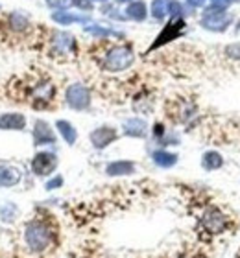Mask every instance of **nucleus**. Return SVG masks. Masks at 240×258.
Here are the masks:
<instances>
[{"mask_svg":"<svg viewBox=\"0 0 240 258\" xmlns=\"http://www.w3.org/2000/svg\"><path fill=\"white\" fill-rule=\"evenodd\" d=\"M32 137H33V146H54L58 142V137L54 133L52 125L48 124L46 120H41V118H37L33 122Z\"/></svg>","mask_w":240,"mask_h":258,"instance_id":"1a4fd4ad","label":"nucleus"},{"mask_svg":"<svg viewBox=\"0 0 240 258\" xmlns=\"http://www.w3.org/2000/svg\"><path fill=\"white\" fill-rule=\"evenodd\" d=\"M229 2H231V4H238L240 0H229Z\"/></svg>","mask_w":240,"mask_h":258,"instance_id":"72a5a7b5","label":"nucleus"},{"mask_svg":"<svg viewBox=\"0 0 240 258\" xmlns=\"http://www.w3.org/2000/svg\"><path fill=\"white\" fill-rule=\"evenodd\" d=\"M224 54L233 61H240V43H231L225 46Z\"/></svg>","mask_w":240,"mask_h":258,"instance_id":"a878e982","label":"nucleus"},{"mask_svg":"<svg viewBox=\"0 0 240 258\" xmlns=\"http://www.w3.org/2000/svg\"><path fill=\"white\" fill-rule=\"evenodd\" d=\"M118 4H131V2H135V0H117Z\"/></svg>","mask_w":240,"mask_h":258,"instance_id":"2f4dec72","label":"nucleus"},{"mask_svg":"<svg viewBox=\"0 0 240 258\" xmlns=\"http://www.w3.org/2000/svg\"><path fill=\"white\" fill-rule=\"evenodd\" d=\"M168 11H170V0H154L150 6V15L155 21H163L165 17H168Z\"/></svg>","mask_w":240,"mask_h":258,"instance_id":"5701e85b","label":"nucleus"},{"mask_svg":"<svg viewBox=\"0 0 240 258\" xmlns=\"http://www.w3.org/2000/svg\"><path fill=\"white\" fill-rule=\"evenodd\" d=\"M124 15H126V19H129V21L142 22V21H146V17H148V6H146V2H142V0H135V2L128 4Z\"/></svg>","mask_w":240,"mask_h":258,"instance_id":"a211bd4d","label":"nucleus"},{"mask_svg":"<svg viewBox=\"0 0 240 258\" xmlns=\"http://www.w3.org/2000/svg\"><path fill=\"white\" fill-rule=\"evenodd\" d=\"M48 6L54 8L56 11L67 10V6H70V0H48Z\"/></svg>","mask_w":240,"mask_h":258,"instance_id":"c85d7f7f","label":"nucleus"},{"mask_svg":"<svg viewBox=\"0 0 240 258\" xmlns=\"http://www.w3.org/2000/svg\"><path fill=\"white\" fill-rule=\"evenodd\" d=\"M70 6H74L76 10L80 11H92L94 2H91V0H70Z\"/></svg>","mask_w":240,"mask_h":258,"instance_id":"bb28decb","label":"nucleus"},{"mask_svg":"<svg viewBox=\"0 0 240 258\" xmlns=\"http://www.w3.org/2000/svg\"><path fill=\"white\" fill-rule=\"evenodd\" d=\"M26 127V116L21 113L0 114V131H22Z\"/></svg>","mask_w":240,"mask_h":258,"instance_id":"4468645a","label":"nucleus"},{"mask_svg":"<svg viewBox=\"0 0 240 258\" xmlns=\"http://www.w3.org/2000/svg\"><path fill=\"white\" fill-rule=\"evenodd\" d=\"M52 21L59 26H70V24H89L91 22V17L89 15H81V13H72V11L67 10H59L52 13Z\"/></svg>","mask_w":240,"mask_h":258,"instance_id":"f8f14e48","label":"nucleus"},{"mask_svg":"<svg viewBox=\"0 0 240 258\" xmlns=\"http://www.w3.org/2000/svg\"><path fill=\"white\" fill-rule=\"evenodd\" d=\"M59 166V159L54 151H37L35 155L32 157V162H30V168H32V173L35 177H52L56 170Z\"/></svg>","mask_w":240,"mask_h":258,"instance_id":"20e7f679","label":"nucleus"},{"mask_svg":"<svg viewBox=\"0 0 240 258\" xmlns=\"http://www.w3.org/2000/svg\"><path fill=\"white\" fill-rule=\"evenodd\" d=\"M122 133L126 137H131V139H144L148 135V124L144 118L131 116L122 124Z\"/></svg>","mask_w":240,"mask_h":258,"instance_id":"ddd939ff","label":"nucleus"},{"mask_svg":"<svg viewBox=\"0 0 240 258\" xmlns=\"http://www.w3.org/2000/svg\"><path fill=\"white\" fill-rule=\"evenodd\" d=\"M8 26L17 33H24L26 30H30L32 24H30L28 15H24L22 11H13V13L8 15Z\"/></svg>","mask_w":240,"mask_h":258,"instance_id":"412c9836","label":"nucleus"},{"mask_svg":"<svg viewBox=\"0 0 240 258\" xmlns=\"http://www.w3.org/2000/svg\"><path fill=\"white\" fill-rule=\"evenodd\" d=\"M22 181V170L15 164H0V188H13Z\"/></svg>","mask_w":240,"mask_h":258,"instance_id":"9d476101","label":"nucleus"},{"mask_svg":"<svg viewBox=\"0 0 240 258\" xmlns=\"http://www.w3.org/2000/svg\"><path fill=\"white\" fill-rule=\"evenodd\" d=\"M200 24H202V28L209 30V32L224 33V32H227V30H229V26L233 24V15H231L227 10L209 6V8H205V10H203Z\"/></svg>","mask_w":240,"mask_h":258,"instance_id":"7ed1b4c3","label":"nucleus"},{"mask_svg":"<svg viewBox=\"0 0 240 258\" xmlns=\"http://www.w3.org/2000/svg\"><path fill=\"white\" fill-rule=\"evenodd\" d=\"M168 15H170L172 19H183V17H185V8H183L181 2L170 0V11H168Z\"/></svg>","mask_w":240,"mask_h":258,"instance_id":"393cba45","label":"nucleus"},{"mask_svg":"<svg viewBox=\"0 0 240 258\" xmlns=\"http://www.w3.org/2000/svg\"><path fill=\"white\" fill-rule=\"evenodd\" d=\"M21 214V209L11 199H0V221L4 225H13Z\"/></svg>","mask_w":240,"mask_h":258,"instance_id":"2eb2a0df","label":"nucleus"},{"mask_svg":"<svg viewBox=\"0 0 240 258\" xmlns=\"http://www.w3.org/2000/svg\"><path fill=\"white\" fill-rule=\"evenodd\" d=\"M63 183H65L63 175L61 173H54L52 177H48V181L44 183V190L46 192H54V190L63 188Z\"/></svg>","mask_w":240,"mask_h":258,"instance_id":"b1692460","label":"nucleus"},{"mask_svg":"<svg viewBox=\"0 0 240 258\" xmlns=\"http://www.w3.org/2000/svg\"><path fill=\"white\" fill-rule=\"evenodd\" d=\"M135 63V52L129 44H113L102 57V69L107 72H124Z\"/></svg>","mask_w":240,"mask_h":258,"instance_id":"f03ea898","label":"nucleus"},{"mask_svg":"<svg viewBox=\"0 0 240 258\" xmlns=\"http://www.w3.org/2000/svg\"><path fill=\"white\" fill-rule=\"evenodd\" d=\"M179 161L177 153H172L168 150H155L152 151V162H154L157 168H163V170H168V168H174Z\"/></svg>","mask_w":240,"mask_h":258,"instance_id":"dca6fc26","label":"nucleus"},{"mask_svg":"<svg viewBox=\"0 0 240 258\" xmlns=\"http://www.w3.org/2000/svg\"><path fill=\"white\" fill-rule=\"evenodd\" d=\"M166 133H168V131H166V127L161 124V122H157V124L154 125V129H152V135H154V139H155V142H157V144L163 140V137H165Z\"/></svg>","mask_w":240,"mask_h":258,"instance_id":"cd10ccee","label":"nucleus"},{"mask_svg":"<svg viewBox=\"0 0 240 258\" xmlns=\"http://www.w3.org/2000/svg\"><path fill=\"white\" fill-rule=\"evenodd\" d=\"M200 225L207 234H224L227 229H229V220L224 212H220L218 209L214 207H209V209L203 210L202 218H200Z\"/></svg>","mask_w":240,"mask_h":258,"instance_id":"39448f33","label":"nucleus"},{"mask_svg":"<svg viewBox=\"0 0 240 258\" xmlns=\"http://www.w3.org/2000/svg\"><path fill=\"white\" fill-rule=\"evenodd\" d=\"M65 103L72 111H87L91 107V91L83 83H72L65 91Z\"/></svg>","mask_w":240,"mask_h":258,"instance_id":"423d86ee","label":"nucleus"},{"mask_svg":"<svg viewBox=\"0 0 240 258\" xmlns=\"http://www.w3.org/2000/svg\"><path fill=\"white\" fill-rule=\"evenodd\" d=\"M222 166H224V157L218 151L209 150L202 155V168L205 172H216Z\"/></svg>","mask_w":240,"mask_h":258,"instance_id":"6ab92c4d","label":"nucleus"},{"mask_svg":"<svg viewBox=\"0 0 240 258\" xmlns=\"http://www.w3.org/2000/svg\"><path fill=\"white\" fill-rule=\"evenodd\" d=\"M52 46L59 54H69L70 50L76 48V39L67 32H56L52 37Z\"/></svg>","mask_w":240,"mask_h":258,"instance_id":"f3484780","label":"nucleus"},{"mask_svg":"<svg viewBox=\"0 0 240 258\" xmlns=\"http://www.w3.org/2000/svg\"><path fill=\"white\" fill-rule=\"evenodd\" d=\"M185 26H187L185 19H172V21L163 28V32L157 35L155 43L150 46V50H155V48H159V46H163V44L170 43V41L179 39L183 35V32H185Z\"/></svg>","mask_w":240,"mask_h":258,"instance_id":"0eeeda50","label":"nucleus"},{"mask_svg":"<svg viewBox=\"0 0 240 258\" xmlns=\"http://www.w3.org/2000/svg\"><path fill=\"white\" fill-rule=\"evenodd\" d=\"M137 172V164L128 159H118L106 164V175L109 177H126V175H133Z\"/></svg>","mask_w":240,"mask_h":258,"instance_id":"9b49d317","label":"nucleus"},{"mask_svg":"<svg viewBox=\"0 0 240 258\" xmlns=\"http://www.w3.org/2000/svg\"><path fill=\"white\" fill-rule=\"evenodd\" d=\"M118 139V131L113 125H100L89 133V140L94 150H106Z\"/></svg>","mask_w":240,"mask_h":258,"instance_id":"6e6552de","label":"nucleus"},{"mask_svg":"<svg viewBox=\"0 0 240 258\" xmlns=\"http://www.w3.org/2000/svg\"><path fill=\"white\" fill-rule=\"evenodd\" d=\"M236 30H240V26H238V28H236Z\"/></svg>","mask_w":240,"mask_h":258,"instance_id":"f704fd0d","label":"nucleus"},{"mask_svg":"<svg viewBox=\"0 0 240 258\" xmlns=\"http://www.w3.org/2000/svg\"><path fill=\"white\" fill-rule=\"evenodd\" d=\"M91 2H98V4H106L107 0H91Z\"/></svg>","mask_w":240,"mask_h":258,"instance_id":"473e14b6","label":"nucleus"},{"mask_svg":"<svg viewBox=\"0 0 240 258\" xmlns=\"http://www.w3.org/2000/svg\"><path fill=\"white\" fill-rule=\"evenodd\" d=\"M87 33H91L94 37H100V39H106V37H118L122 39L124 33L117 32V30H113V28H106V26H100V24H89V26L83 28Z\"/></svg>","mask_w":240,"mask_h":258,"instance_id":"4be33fe9","label":"nucleus"},{"mask_svg":"<svg viewBox=\"0 0 240 258\" xmlns=\"http://www.w3.org/2000/svg\"><path fill=\"white\" fill-rule=\"evenodd\" d=\"M207 2L209 0H187V4L190 6V8H203Z\"/></svg>","mask_w":240,"mask_h":258,"instance_id":"7c9ffc66","label":"nucleus"},{"mask_svg":"<svg viewBox=\"0 0 240 258\" xmlns=\"http://www.w3.org/2000/svg\"><path fill=\"white\" fill-rule=\"evenodd\" d=\"M211 2V6H214V8H222V10H227L231 6L229 0H209Z\"/></svg>","mask_w":240,"mask_h":258,"instance_id":"c756f323","label":"nucleus"},{"mask_svg":"<svg viewBox=\"0 0 240 258\" xmlns=\"http://www.w3.org/2000/svg\"><path fill=\"white\" fill-rule=\"evenodd\" d=\"M56 129H58L59 137L65 140V144L74 146L76 140H78V129L70 124L69 120H58L56 122Z\"/></svg>","mask_w":240,"mask_h":258,"instance_id":"aec40b11","label":"nucleus"},{"mask_svg":"<svg viewBox=\"0 0 240 258\" xmlns=\"http://www.w3.org/2000/svg\"><path fill=\"white\" fill-rule=\"evenodd\" d=\"M54 232L52 225L48 223L46 220H41V218H33L24 225V231H22V240H24V245L30 253L41 254L44 251L50 249V245L54 243Z\"/></svg>","mask_w":240,"mask_h":258,"instance_id":"f257e3e1","label":"nucleus"}]
</instances>
